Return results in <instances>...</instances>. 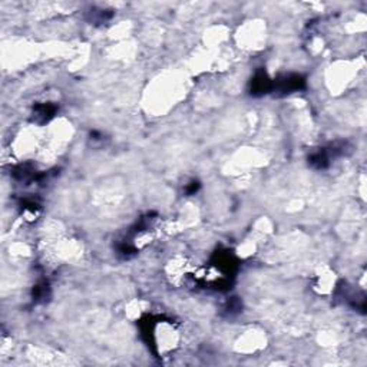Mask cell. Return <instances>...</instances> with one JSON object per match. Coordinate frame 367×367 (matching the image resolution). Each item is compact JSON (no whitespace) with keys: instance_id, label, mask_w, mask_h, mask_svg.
Returning <instances> with one entry per match:
<instances>
[{"instance_id":"7a4b0ae2","label":"cell","mask_w":367,"mask_h":367,"mask_svg":"<svg viewBox=\"0 0 367 367\" xmlns=\"http://www.w3.org/2000/svg\"><path fill=\"white\" fill-rule=\"evenodd\" d=\"M270 88V80L265 76V73H258L253 80V92L254 93H262Z\"/></svg>"},{"instance_id":"6da1fadb","label":"cell","mask_w":367,"mask_h":367,"mask_svg":"<svg viewBox=\"0 0 367 367\" xmlns=\"http://www.w3.org/2000/svg\"><path fill=\"white\" fill-rule=\"evenodd\" d=\"M304 86V80L301 76L298 75H293V76H287L284 80H281L280 83V91L281 92H291V91H297L300 88Z\"/></svg>"}]
</instances>
